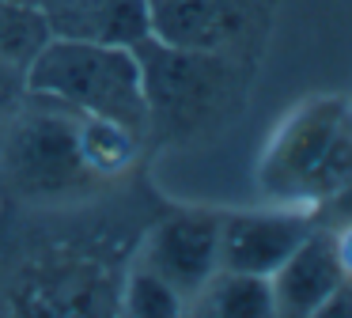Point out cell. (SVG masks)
<instances>
[{
    "instance_id": "obj_7",
    "label": "cell",
    "mask_w": 352,
    "mask_h": 318,
    "mask_svg": "<svg viewBox=\"0 0 352 318\" xmlns=\"http://www.w3.org/2000/svg\"><path fill=\"white\" fill-rule=\"evenodd\" d=\"M344 284V269L333 246V231L318 224L273 273H269V288H273V307L276 315H322L337 288Z\"/></svg>"
},
{
    "instance_id": "obj_11",
    "label": "cell",
    "mask_w": 352,
    "mask_h": 318,
    "mask_svg": "<svg viewBox=\"0 0 352 318\" xmlns=\"http://www.w3.org/2000/svg\"><path fill=\"white\" fill-rule=\"evenodd\" d=\"M186 307L201 310V315H223V318H265V315H276L269 277L239 273V269H216L212 280H208V284L201 288Z\"/></svg>"
},
{
    "instance_id": "obj_14",
    "label": "cell",
    "mask_w": 352,
    "mask_h": 318,
    "mask_svg": "<svg viewBox=\"0 0 352 318\" xmlns=\"http://www.w3.org/2000/svg\"><path fill=\"white\" fill-rule=\"evenodd\" d=\"M27 103V80L19 68H12L8 61H0V125Z\"/></svg>"
},
{
    "instance_id": "obj_12",
    "label": "cell",
    "mask_w": 352,
    "mask_h": 318,
    "mask_svg": "<svg viewBox=\"0 0 352 318\" xmlns=\"http://www.w3.org/2000/svg\"><path fill=\"white\" fill-rule=\"evenodd\" d=\"M50 42L46 15L23 0H0V61L27 72L34 53Z\"/></svg>"
},
{
    "instance_id": "obj_9",
    "label": "cell",
    "mask_w": 352,
    "mask_h": 318,
    "mask_svg": "<svg viewBox=\"0 0 352 318\" xmlns=\"http://www.w3.org/2000/svg\"><path fill=\"white\" fill-rule=\"evenodd\" d=\"M38 12L57 38L137 45L152 34L148 0H38Z\"/></svg>"
},
{
    "instance_id": "obj_1",
    "label": "cell",
    "mask_w": 352,
    "mask_h": 318,
    "mask_svg": "<svg viewBox=\"0 0 352 318\" xmlns=\"http://www.w3.org/2000/svg\"><path fill=\"white\" fill-rule=\"evenodd\" d=\"M254 178L273 204L296 209H314L352 182V98H303L273 129Z\"/></svg>"
},
{
    "instance_id": "obj_8",
    "label": "cell",
    "mask_w": 352,
    "mask_h": 318,
    "mask_svg": "<svg viewBox=\"0 0 352 318\" xmlns=\"http://www.w3.org/2000/svg\"><path fill=\"white\" fill-rule=\"evenodd\" d=\"M148 27L163 42L223 53L250 27V0H148Z\"/></svg>"
},
{
    "instance_id": "obj_13",
    "label": "cell",
    "mask_w": 352,
    "mask_h": 318,
    "mask_svg": "<svg viewBox=\"0 0 352 318\" xmlns=\"http://www.w3.org/2000/svg\"><path fill=\"white\" fill-rule=\"evenodd\" d=\"M122 307H125V315H137V318H170L186 310V299L160 273H152L148 265H137L129 273V280H125Z\"/></svg>"
},
{
    "instance_id": "obj_16",
    "label": "cell",
    "mask_w": 352,
    "mask_h": 318,
    "mask_svg": "<svg viewBox=\"0 0 352 318\" xmlns=\"http://www.w3.org/2000/svg\"><path fill=\"white\" fill-rule=\"evenodd\" d=\"M329 231H333V246H337V257H341L344 280H352V224L329 227Z\"/></svg>"
},
{
    "instance_id": "obj_6",
    "label": "cell",
    "mask_w": 352,
    "mask_h": 318,
    "mask_svg": "<svg viewBox=\"0 0 352 318\" xmlns=\"http://www.w3.org/2000/svg\"><path fill=\"white\" fill-rule=\"evenodd\" d=\"M314 227H318L314 212L296 204L220 212V269L269 277Z\"/></svg>"
},
{
    "instance_id": "obj_3",
    "label": "cell",
    "mask_w": 352,
    "mask_h": 318,
    "mask_svg": "<svg viewBox=\"0 0 352 318\" xmlns=\"http://www.w3.org/2000/svg\"><path fill=\"white\" fill-rule=\"evenodd\" d=\"M140 91L148 106V133H193L220 114L231 98L235 68L216 50H186L148 34L133 45Z\"/></svg>"
},
{
    "instance_id": "obj_10",
    "label": "cell",
    "mask_w": 352,
    "mask_h": 318,
    "mask_svg": "<svg viewBox=\"0 0 352 318\" xmlns=\"http://www.w3.org/2000/svg\"><path fill=\"white\" fill-rule=\"evenodd\" d=\"M72 125H76L80 159H84L91 178L122 174L137 159L140 140H144L140 129L125 125V121H114V118H95V114H72Z\"/></svg>"
},
{
    "instance_id": "obj_17",
    "label": "cell",
    "mask_w": 352,
    "mask_h": 318,
    "mask_svg": "<svg viewBox=\"0 0 352 318\" xmlns=\"http://www.w3.org/2000/svg\"><path fill=\"white\" fill-rule=\"evenodd\" d=\"M23 4H34V8H38V0H23Z\"/></svg>"
},
{
    "instance_id": "obj_15",
    "label": "cell",
    "mask_w": 352,
    "mask_h": 318,
    "mask_svg": "<svg viewBox=\"0 0 352 318\" xmlns=\"http://www.w3.org/2000/svg\"><path fill=\"white\" fill-rule=\"evenodd\" d=\"M314 220L326 227H341V224H352V182H344L337 193H329L326 201L314 204Z\"/></svg>"
},
{
    "instance_id": "obj_4",
    "label": "cell",
    "mask_w": 352,
    "mask_h": 318,
    "mask_svg": "<svg viewBox=\"0 0 352 318\" xmlns=\"http://www.w3.org/2000/svg\"><path fill=\"white\" fill-rule=\"evenodd\" d=\"M0 163L23 193L34 197L69 193L91 178L76 148L72 114L31 95L0 129Z\"/></svg>"
},
{
    "instance_id": "obj_2",
    "label": "cell",
    "mask_w": 352,
    "mask_h": 318,
    "mask_svg": "<svg viewBox=\"0 0 352 318\" xmlns=\"http://www.w3.org/2000/svg\"><path fill=\"white\" fill-rule=\"evenodd\" d=\"M23 80L31 98L54 103L69 114L114 118L148 133V106L133 45L50 34V42L27 65Z\"/></svg>"
},
{
    "instance_id": "obj_5",
    "label": "cell",
    "mask_w": 352,
    "mask_h": 318,
    "mask_svg": "<svg viewBox=\"0 0 352 318\" xmlns=\"http://www.w3.org/2000/svg\"><path fill=\"white\" fill-rule=\"evenodd\" d=\"M140 265L160 273L190 303L220 269V212L186 209L155 224Z\"/></svg>"
}]
</instances>
